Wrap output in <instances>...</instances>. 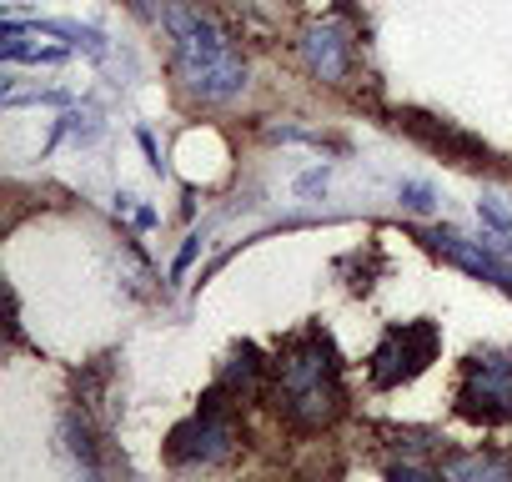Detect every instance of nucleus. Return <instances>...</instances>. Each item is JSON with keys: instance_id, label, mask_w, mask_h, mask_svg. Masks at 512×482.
<instances>
[{"instance_id": "nucleus-1", "label": "nucleus", "mask_w": 512, "mask_h": 482, "mask_svg": "<svg viewBox=\"0 0 512 482\" xmlns=\"http://www.w3.org/2000/svg\"><path fill=\"white\" fill-rule=\"evenodd\" d=\"M156 21L171 36V61H176V76H181L191 101L226 106L246 91V56L201 6H191V0H166Z\"/></svg>"}, {"instance_id": "nucleus-5", "label": "nucleus", "mask_w": 512, "mask_h": 482, "mask_svg": "<svg viewBox=\"0 0 512 482\" xmlns=\"http://www.w3.org/2000/svg\"><path fill=\"white\" fill-rule=\"evenodd\" d=\"M437 357V327L432 322H402V327H387L382 342L372 347V387H402L412 377H422Z\"/></svg>"}, {"instance_id": "nucleus-4", "label": "nucleus", "mask_w": 512, "mask_h": 482, "mask_svg": "<svg viewBox=\"0 0 512 482\" xmlns=\"http://www.w3.org/2000/svg\"><path fill=\"white\" fill-rule=\"evenodd\" d=\"M457 412L467 422H512V352H477L462 362Z\"/></svg>"}, {"instance_id": "nucleus-10", "label": "nucleus", "mask_w": 512, "mask_h": 482, "mask_svg": "<svg viewBox=\"0 0 512 482\" xmlns=\"http://www.w3.org/2000/svg\"><path fill=\"white\" fill-rule=\"evenodd\" d=\"M61 442H66V452H71V462L86 472V477H96L101 472V442H96V432H91V417H86V407H76V412H66V422H61Z\"/></svg>"}, {"instance_id": "nucleus-11", "label": "nucleus", "mask_w": 512, "mask_h": 482, "mask_svg": "<svg viewBox=\"0 0 512 482\" xmlns=\"http://www.w3.org/2000/svg\"><path fill=\"white\" fill-rule=\"evenodd\" d=\"M36 31L61 36L66 46H76V51H86V56H96V61L111 56V46H106V36H101L96 26H76V21H36Z\"/></svg>"}, {"instance_id": "nucleus-12", "label": "nucleus", "mask_w": 512, "mask_h": 482, "mask_svg": "<svg viewBox=\"0 0 512 482\" xmlns=\"http://www.w3.org/2000/svg\"><path fill=\"white\" fill-rule=\"evenodd\" d=\"M442 477H512V457H447L442 462Z\"/></svg>"}, {"instance_id": "nucleus-2", "label": "nucleus", "mask_w": 512, "mask_h": 482, "mask_svg": "<svg viewBox=\"0 0 512 482\" xmlns=\"http://www.w3.org/2000/svg\"><path fill=\"white\" fill-rule=\"evenodd\" d=\"M272 397L282 407V417L292 427H332L347 407V392H342V362H337V347L327 342V332H302L292 337L277 362H272Z\"/></svg>"}, {"instance_id": "nucleus-13", "label": "nucleus", "mask_w": 512, "mask_h": 482, "mask_svg": "<svg viewBox=\"0 0 512 482\" xmlns=\"http://www.w3.org/2000/svg\"><path fill=\"white\" fill-rule=\"evenodd\" d=\"M6 61L11 66H56V61H66V46H26L21 41V31H11L6 26Z\"/></svg>"}, {"instance_id": "nucleus-9", "label": "nucleus", "mask_w": 512, "mask_h": 482, "mask_svg": "<svg viewBox=\"0 0 512 482\" xmlns=\"http://www.w3.org/2000/svg\"><path fill=\"white\" fill-rule=\"evenodd\" d=\"M267 362H262V352H256L251 342H241L236 352H231V362H226V372H221V387L231 392V397H251V392H262V382H267Z\"/></svg>"}, {"instance_id": "nucleus-6", "label": "nucleus", "mask_w": 512, "mask_h": 482, "mask_svg": "<svg viewBox=\"0 0 512 482\" xmlns=\"http://www.w3.org/2000/svg\"><path fill=\"white\" fill-rule=\"evenodd\" d=\"M302 61H307V71H312L322 86H342L347 71H352V31H347L337 16L312 21V26L302 31Z\"/></svg>"}, {"instance_id": "nucleus-7", "label": "nucleus", "mask_w": 512, "mask_h": 482, "mask_svg": "<svg viewBox=\"0 0 512 482\" xmlns=\"http://www.w3.org/2000/svg\"><path fill=\"white\" fill-rule=\"evenodd\" d=\"M422 241H427L437 257H447L452 267H462V272H472V277L497 282L502 292H512V267H507L497 252H487L482 241H467V236H457V231H422Z\"/></svg>"}, {"instance_id": "nucleus-15", "label": "nucleus", "mask_w": 512, "mask_h": 482, "mask_svg": "<svg viewBox=\"0 0 512 482\" xmlns=\"http://www.w3.org/2000/svg\"><path fill=\"white\" fill-rule=\"evenodd\" d=\"M477 211H482V221H487L497 236H507V231H512V216L502 211V201H497V196H482V201H477Z\"/></svg>"}, {"instance_id": "nucleus-16", "label": "nucleus", "mask_w": 512, "mask_h": 482, "mask_svg": "<svg viewBox=\"0 0 512 482\" xmlns=\"http://www.w3.org/2000/svg\"><path fill=\"white\" fill-rule=\"evenodd\" d=\"M196 247H201V231H191V236H186V247H181V257H176V277H181V272L191 267V257H196Z\"/></svg>"}, {"instance_id": "nucleus-14", "label": "nucleus", "mask_w": 512, "mask_h": 482, "mask_svg": "<svg viewBox=\"0 0 512 482\" xmlns=\"http://www.w3.org/2000/svg\"><path fill=\"white\" fill-rule=\"evenodd\" d=\"M397 196H402V206H412V211H437V191H432L427 181H402Z\"/></svg>"}, {"instance_id": "nucleus-8", "label": "nucleus", "mask_w": 512, "mask_h": 482, "mask_svg": "<svg viewBox=\"0 0 512 482\" xmlns=\"http://www.w3.org/2000/svg\"><path fill=\"white\" fill-rule=\"evenodd\" d=\"M397 126H407L422 146L442 151V156H447V161H457V166H487V156H492L477 136H467V131H457V126H447V121L427 116V111H402V116H397Z\"/></svg>"}, {"instance_id": "nucleus-17", "label": "nucleus", "mask_w": 512, "mask_h": 482, "mask_svg": "<svg viewBox=\"0 0 512 482\" xmlns=\"http://www.w3.org/2000/svg\"><path fill=\"white\" fill-rule=\"evenodd\" d=\"M141 146H146V156H151V166L161 171V151H156V136H151V131H141Z\"/></svg>"}, {"instance_id": "nucleus-3", "label": "nucleus", "mask_w": 512, "mask_h": 482, "mask_svg": "<svg viewBox=\"0 0 512 482\" xmlns=\"http://www.w3.org/2000/svg\"><path fill=\"white\" fill-rule=\"evenodd\" d=\"M236 447H241V422H236V412L226 402V387L216 382L201 397V407L171 432L166 457L176 467H211V462H226Z\"/></svg>"}]
</instances>
